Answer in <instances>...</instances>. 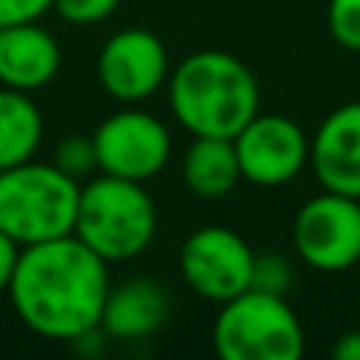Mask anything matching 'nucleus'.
Returning a JSON list of instances; mask_svg holds the SVG:
<instances>
[{"label":"nucleus","mask_w":360,"mask_h":360,"mask_svg":"<svg viewBox=\"0 0 360 360\" xmlns=\"http://www.w3.org/2000/svg\"><path fill=\"white\" fill-rule=\"evenodd\" d=\"M108 291V262L76 234L22 247L6 288L25 329L51 342H76L98 329Z\"/></svg>","instance_id":"nucleus-1"},{"label":"nucleus","mask_w":360,"mask_h":360,"mask_svg":"<svg viewBox=\"0 0 360 360\" xmlns=\"http://www.w3.org/2000/svg\"><path fill=\"white\" fill-rule=\"evenodd\" d=\"M168 105L190 136L234 139L259 114V82L228 51H196L168 76Z\"/></svg>","instance_id":"nucleus-2"},{"label":"nucleus","mask_w":360,"mask_h":360,"mask_svg":"<svg viewBox=\"0 0 360 360\" xmlns=\"http://www.w3.org/2000/svg\"><path fill=\"white\" fill-rule=\"evenodd\" d=\"M79 180L63 174L54 162H29L0 171V231L19 243H44L76 228Z\"/></svg>","instance_id":"nucleus-3"},{"label":"nucleus","mask_w":360,"mask_h":360,"mask_svg":"<svg viewBox=\"0 0 360 360\" xmlns=\"http://www.w3.org/2000/svg\"><path fill=\"white\" fill-rule=\"evenodd\" d=\"M158 212L139 180L101 174L79 186L73 234L105 262H124L152 243Z\"/></svg>","instance_id":"nucleus-4"},{"label":"nucleus","mask_w":360,"mask_h":360,"mask_svg":"<svg viewBox=\"0 0 360 360\" xmlns=\"http://www.w3.org/2000/svg\"><path fill=\"white\" fill-rule=\"evenodd\" d=\"M212 345L221 360H297L304 354V326L285 294L247 288L221 304Z\"/></svg>","instance_id":"nucleus-5"},{"label":"nucleus","mask_w":360,"mask_h":360,"mask_svg":"<svg viewBox=\"0 0 360 360\" xmlns=\"http://www.w3.org/2000/svg\"><path fill=\"white\" fill-rule=\"evenodd\" d=\"M291 240L316 272H348L360 262V199L323 190L294 215Z\"/></svg>","instance_id":"nucleus-6"},{"label":"nucleus","mask_w":360,"mask_h":360,"mask_svg":"<svg viewBox=\"0 0 360 360\" xmlns=\"http://www.w3.org/2000/svg\"><path fill=\"white\" fill-rule=\"evenodd\" d=\"M98 171L124 180H152L171 162V133L155 114L127 108L105 117L92 133Z\"/></svg>","instance_id":"nucleus-7"},{"label":"nucleus","mask_w":360,"mask_h":360,"mask_svg":"<svg viewBox=\"0 0 360 360\" xmlns=\"http://www.w3.org/2000/svg\"><path fill=\"white\" fill-rule=\"evenodd\" d=\"M253 256L256 253L237 231L224 224H205L180 247V275L193 294L224 304L250 288Z\"/></svg>","instance_id":"nucleus-8"},{"label":"nucleus","mask_w":360,"mask_h":360,"mask_svg":"<svg viewBox=\"0 0 360 360\" xmlns=\"http://www.w3.org/2000/svg\"><path fill=\"white\" fill-rule=\"evenodd\" d=\"M234 149L243 180L256 186L291 184L310 162L307 133L281 114H256L234 136Z\"/></svg>","instance_id":"nucleus-9"},{"label":"nucleus","mask_w":360,"mask_h":360,"mask_svg":"<svg viewBox=\"0 0 360 360\" xmlns=\"http://www.w3.org/2000/svg\"><path fill=\"white\" fill-rule=\"evenodd\" d=\"M98 82L111 98L136 105L168 82V51L149 29H124L98 51Z\"/></svg>","instance_id":"nucleus-10"},{"label":"nucleus","mask_w":360,"mask_h":360,"mask_svg":"<svg viewBox=\"0 0 360 360\" xmlns=\"http://www.w3.org/2000/svg\"><path fill=\"white\" fill-rule=\"evenodd\" d=\"M310 168L323 190L360 199V101L335 108L310 139Z\"/></svg>","instance_id":"nucleus-11"},{"label":"nucleus","mask_w":360,"mask_h":360,"mask_svg":"<svg viewBox=\"0 0 360 360\" xmlns=\"http://www.w3.org/2000/svg\"><path fill=\"white\" fill-rule=\"evenodd\" d=\"M60 70V44L35 22L0 25V86L35 92Z\"/></svg>","instance_id":"nucleus-12"},{"label":"nucleus","mask_w":360,"mask_h":360,"mask_svg":"<svg viewBox=\"0 0 360 360\" xmlns=\"http://www.w3.org/2000/svg\"><path fill=\"white\" fill-rule=\"evenodd\" d=\"M168 319V294L155 278H130L111 288L101 310V329L117 342L149 338Z\"/></svg>","instance_id":"nucleus-13"},{"label":"nucleus","mask_w":360,"mask_h":360,"mask_svg":"<svg viewBox=\"0 0 360 360\" xmlns=\"http://www.w3.org/2000/svg\"><path fill=\"white\" fill-rule=\"evenodd\" d=\"M234 139L221 136H193V146L184 155V180L190 193L202 199H221L240 180Z\"/></svg>","instance_id":"nucleus-14"},{"label":"nucleus","mask_w":360,"mask_h":360,"mask_svg":"<svg viewBox=\"0 0 360 360\" xmlns=\"http://www.w3.org/2000/svg\"><path fill=\"white\" fill-rule=\"evenodd\" d=\"M41 133L44 120L32 92L0 86V171L35 158Z\"/></svg>","instance_id":"nucleus-15"},{"label":"nucleus","mask_w":360,"mask_h":360,"mask_svg":"<svg viewBox=\"0 0 360 360\" xmlns=\"http://www.w3.org/2000/svg\"><path fill=\"white\" fill-rule=\"evenodd\" d=\"M294 285V269L288 262V256L275 253V250H266V253L253 256V278H250V288L266 294H288Z\"/></svg>","instance_id":"nucleus-16"},{"label":"nucleus","mask_w":360,"mask_h":360,"mask_svg":"<svg viewBox=\"0 0 360 360\" xmlns=\"http://www.w3.org/2000/svg\"><path fill=\"white\" fill-rule=\"evenodd\" d=\"M54 165L70 174L73 180L92 174L98 168V158H95V143L92 136H67L54 152Z\"/></svg>","instance_id":"nucleus-17"},{"label":"nucleus","mask_w":360,"mask_h":360,"mask_svg":"<svg viewBox=\"0 0 360 360\" xmlns=\"http://www.w3.org/2000/svg\"><path fill=\"white\" fill-rule=\"evenodd\" d=\"M329 32L342 48L360 51V0H329Z\"/></svg>","instance_id":"nucleus-18"},{"label":"nucleus","mask_w":360,"mask_h":360,"mask_svg":"<svg viewBox=\"0 0 360 360\" xmlns=\"http://www.w3.org/2000/svg\"><path fill=\"white\" fill-rule=\"evenodd\" d=\"M120 6V0H54V10L60 19L73 25H92L108 19Z\"/></svg>","instance_id":"nucleus-19"},{"label":"nucleus","mask_w":360,"mask_h":360,"mask_svg":"<svg viewBox=\"0 0 360 360\" xmlns=\"http://www.w3.org/2000/svg\"><path fill=\"white\" fill-rule=\"evenodd\" d=\"M54 6V0H0V25L35 22Z\"/></svg>","instance_id":"nucleus-20"},{"label":"nucleus","mask_w":360,"mask_h":360,"mask_svg":"<svg viewBox=\"0 0 360 360\" xmlns=\"http://www.w3.org/2000/svg\"><path fill=\"white\" fill-rule=\"evenodd\" d=\"M19 243L13 240V237H6L4 231H0V294L10 288L13 281V272H16V259H19Z\"/></svg>","instance_id":"nucleus-21"},{"label":"nucleus","mask_w":360,"mask_h":360,"mask_svg":"<svg viewBox=\"0 0 360 360\" xmlns=\"http://www.w3.org/2000/svg\"><path fill=\"white\" fill-rule=\"evenodd\" d=\"M332 354H335L338 360H360V329L345 332V335L335 342Z\"/></svg>","instance_id":"nucleus-22"}]
</instances>
